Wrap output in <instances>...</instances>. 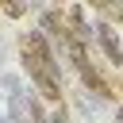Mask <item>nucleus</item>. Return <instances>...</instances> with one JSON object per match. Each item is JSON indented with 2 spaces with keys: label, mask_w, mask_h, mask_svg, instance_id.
<instances>
[{
  "label": "nucleus",
  "mask_w": 123,
  "mask_h": 123,
  "mask_svg": "<svg viewBox=\"0 0 123 123\" xmlns=\"http://www.w3.org/2000/svg\"><path fill=\"white\" fill-rule=\"evenodd\" d=\"M19 62H23V73L31 77V85H35V92L50 104H62V62H58L42 27L19 35Z\"/></svg>",
  "instance_id": "1"
},
{
  "label": "nucleus",
  "mask_w": 123,
  "mask_h": 123,
  "mask_svg": "<svg viewBox=\"0 0 123 123\" xmlns=\"http://www.w3.org/2000/svg\"><path fill=\"white\" fill-rule=\"evenodd\" d=\"M65 50H69V58H73V69L81 73V81H85V88L88 92H96V96H111V88H108V81L100 77V69L88 62V50H85V38H77V35H65V42H62Z\"/></svg>",
  "instance_id": "2"
},
{
  "label": "nucleus",
  "mask_w": 123,
  "mask_h": 123,
  "mask_svg": "<svg viewBox=\"0 0 123 123\" xmlns=\"http://www.w3.org/2000/svg\"><path fill=\"white\" fill-rule=\"evenodd\" d=\"M96 46L108 54L111 65H123V42H119V35H115L111 23H96Z\"/></svg>",
  "instance_id": "3"
},
{
  "label": "nucleus",
  "mask_w": 123,
  "mask_h": 123,
  "mask_svg": "<svg viewBox=\"0 0 123 123\" xmlns=\"http://www.w3.org/2000/svg\"><path fill=\"white\" fill-rule=\"evenodd\" d=\"M42 31H46V38H54V42H65V19L58 15V12H46L42 15Z\"/></svg>",
  "instance_id": "4"
}]
</instances>
